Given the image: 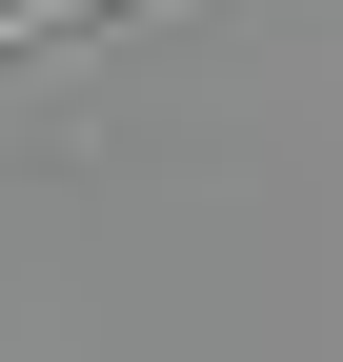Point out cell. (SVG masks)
<instances>
[{
	"instance_id": "1",
	"label": "cell",
	"mask_w": 343,
	"mask_h": 362,
	"mask_svg": "<svg viewBox=\"0 0 343 362\" xmlns=\"http://www.w3.org/2000/svg\"><path fill=\"white\" fill-rule=\"evenodd\" d=\"M101 21H142V0H0V61L21 40H101Z\"/></svg>"
}]
</instances>
